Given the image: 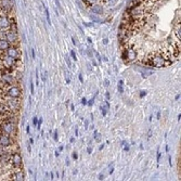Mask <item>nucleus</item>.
<instances>
[{
	"instance_id": "f257e3e1",
	"label": "nucleus",
	"mask_w": 181,
	"mask_h": 181,
	"mask_svg": "<svg viewBox=\"0 0 181 181\" xmlns=\"http://www.w3.org/2000/svg\"><path fill=\"white\" fill-rule=\"evenodd\" d=\"M170 57H171V53L168 51H156V52H152L149 54L145 60H143V63L147 66H153L156 68L166 67L173 63V61L170 60Z\"/></svg>"
},
{
	"instance_id": "f03ea898",
	"label": "nucleus",
	"mask_w": 181,
	"mask_h": 181,
	"mask_svg": "<svg viewBox=\"0 0 181 181\" xmlns=\"http://www.w3.org/2000/svg\"><path fill=\"white\" fill-rule=\"evenodd\" d=\"M13 117L10 118L9 120H3V122L0 123V131L2 133L9 135L10 137H13V135H15L16 131V123Z\"/></svg>"
},
{
	"instance_id": "7ed1b4c3",
	"label": "nucleus",
	"mask_w": 181,
	"mask_h": 181,
	"mask_svg": "<svg viewBox=\"0 0 181 181\" xmlns=\"http://www.w3.org/2000/svg\"><path fill=\"white\" fill-rule=\"evenodd\" d=\"M22 163H23V159H22V156H21V154H20L19 152L11 153L10 164H11L12 167H13L14 169H20V168H22Z\"/></svg>"
},
{
	"instance_id": "20e7f679",
	"label": "nucleus",
	"mask_w": 181,
	"mask_h": 181,
	"mask_svg": "<svg viewBox=\"0 0 181 181\" xmlns=\"http://www.w3.org/2000/svg\"><path fill=\"white\" fill-rule=\"evenodd\" d=\"M4 53L7 57H9L10 59H13V60H20L21 59V52L17 49V47L15 46H10L4 51Z\"/></svg>"
},
{
	"instance_id": "39448f33",
	"label": "nucleus",
	"mask_w": 181,
	"mask_h": 181,
	"mask_svg": "<svg viewBox=\"0 0 181 181\" xmlns=\"http://www.w3.org/2000/svg\"><path fill=\"white\" fill-rule=\"evenodd\" d=\"M4 92L8 98H20L21 96V89L15 85L9 86L8 88L4 90Z\"/></svg>"
},
{
	"instance_id": "423d86ee",
	"label": "nucleus",
	"mask_w": 181,
	"mask_h": 181,
	"mask_svg": "<svg viewBox=\"0 0 181 181\" xmlns=\"http://www.w3.org/2000/svg\"><path fill=\"white\" fill-rule=\"evenodd\" d=\"M13 145V140L12 137L9 135L0 132V147H10Z\"/></svg>"
},
{
	"instance_id": "0eeeda50",
	"label": "nucleus",
	"mask_w": 181,
	"mask_h": 181,
	"mask_svg": "<svg viewBox=\"0 0 181 181\" xmlns=\"http://www.w3.org/2000/svg\"><path fill=\"white\" fill-rule=\"evenodd\" d=\"M137 57V52L136 50L132 48V47H129V48H126L123 52V59H125L127 62H131L133 61Z\"/></svg>"
},
{
	"instance_id": "6e6552de",
	"label": "nucleus",
	"mask_w": 181,
	"mask_h": 181,
	"mask_svg": "<svg viewBox=\"0 0 181 181\" xmlns=\"http://www.w3.org/2000/svg\"><path fill=\"white\" fill-rule=\"evenodd\" d=\"M6 39L10 43V45H11V43H15L16 41L19 40L17 31H12V29L6 31Z\"/></svg>"
},
{
	"instance_id": "1a4fd4ad",
	"label": "nucleus",
	"mask_w": 181,
	"mask_h": 181,
	"mask_svg": "<svg viewBox=\"0 0 181 181\" xmlns=\"http://www.w3.org/2000/svg\"><path fill=\"white\" fill-rule=\"evenodd\" d=\"M13 4L11 0H0V9L3 11V13H10L12 11Z\"/></svg>"
},
{
	"instance_id": "9d476101",
	"label": "nucleus",
	"mask_w": 181,
	"mask_h": 181,
	"mask_svg": "<svg viewBox=\"0 0 181 181\" xmlns=\"http://www.w3.org/2000/svg\"><path fill=\"white\" fill-rule=\"evenodd\" d=\"M15 171L12 173L10 176V179L11 180H24V173L23 171H21V168L20 169H14Z\"/></svg>"
},
{
	"instance_id": "9b49d317",
	"label": "nucleus",
	"mask_w": 181,
	"mask_h": 181,
	"mask_svg": "<svg viewBox=\"0 0 181 181\" xmlns=\"http://www.w3.org/2000/svg\"><path fill=\"white\" fill-rule=\"evenodd\" d=\"M11 46L10 43H9L7 39H0V52H2L3 53L4 51L8 49L9 47Z\"/></svg>"
},
{
	"instance_id": "f8f14e48",
	"label": "nucleus",
	"mask_w": 181,
	"mask_h": 181,
	"mask_svg": "<svg viewBox=\"0 0 181 181\" xmlns=\"http://www.w3.org/2000/svg\"><path fill=\"white\" fill-rule=\"evenodd\" d=\"M91 11H92L94 14L100 15V14L103 13V7H102L101 4H92V7H91Z\"/></svg>"
},
{
	"instance_id": "ddd939ff",
	"label": "nucleus",
	"mask_w": 181,
	"mask_h": 181,
	"mask_svg": "<svg viewBox=\"0 0 181 181\" xmlns=\"http://www.w3.org/2000/svg\"><path fill=\"white\" fill-rule=\"evenodd\" d=\"M110 108V104H108V101H105V108H104V106H101V111H102V115L103 116L106 115V111H108L106 108Z\"/></svg>"
},
{
	"instance_id": "4468645a",
	"label": "nucleus",
	"mask_w": 181,
	"mask_h": 181,
	"mask_svg": "<svg viewBox=\"0 0 181 181\" xmlns=\"http://www.w3.org/2000/svg\"><path fill=\"white\" fill-rule=\"evenodd\" d=\"M118 91H120V93L124 92V81L123 80H120V82H118Z\"/></svg>"
},
{
	"instance_id": "2eb2a0df",
	"label": "nucleus",
	"mask_w": 181,
	"mask_h": 181,
	"mask_svg": "<svg viewBox=\"0 0 181 181\" xmlns=\"http://www.w3.org/2000/svg\"><path fill=\"white\" fill-rule=\"evenodd\" d=\"M94 140L96 142H100L101 141V135L98 133V131H94Z\"/></svg>"
},
{
	"instance_id": "dca6fc26",
	"label": "nucleus",
	"mask_w": 181,
	"mask_h": 181,
	"mask_svg": "<svg viewBox=\"0 0 181 181\" xmlns=\"http://www.w3.org/2000/svg\"><path fill=\"white\" fill-rule=\"evenodd\" d=\"M175 34H176L177 38L179 39V41H180V24H179V26L177 27V29H176V31H175Z\"/></svg>"
},
{
	"instance_id": "f3484780",
	"label": "nucleus",
	"mask_w": 181,
	"mask_h": 181,
	"mask_svg": "<svg viewBox=\"0 0 181 181\" xmlns=\"http://www.w3.org/2000/svg\"><path fill=\"white\" fill-rule=\"evenodd\" d=\"M46 14H47V21H48V23H49V25H51L50 13H49V10H48V9H46Z\"/></svg>"
},
{
	"instance_id": "a211bd4d",
	"label": "nucleus",
	"mask_w": 181,
	"mask_h": 181,
	"mask_svg": "<svg viewBox=\"0 0 181 181\" xmlns=\"http://www.w3.org/2000/svg\"><path fill=\"white\" fill-rule=\"evenodd\" d=\"M96 1L98 0H86V2L89 4V6H92V4H96Z\"/></svg>"
},
{
	"instance_id": "6ab92c4d",
	"label": "nucleus",
	"mask_w": 181,
	"mask_h": 181,
	"mask_svg": "<svg viewBox=\"0 0 181 181\" xmlns=\"http://www.w3.org/2000/svg\"><path fill=\"white\" fill-rule=\"evenodd\" d=\"M71 57H72V59H73L74 61H76V60H77V58H76V54H75V52H74L73 50L71 51Z\"/></svg>"
},
{
	"instance_id": "aec40b11",
	"label": "nucleus",
	"mask_w": 181,
	"mask_h": 181,
	"mask_svg": "<svg viewBox=\"0 0 181 181\" xmlns=\"http://www.w3.org/2000/svg\"><path fill=\"white\" fill-rule=\"evenodd\" d=\"M144 96H147V91H145V90H142V91H140V98H143Z\"/></svg>"
},
{
	"instance_id": "412c9836",
	"label": "nucleus",
	"mask_w": 181,
	"mask_h": 181,
	"mask_svg": "<svg viewBox=\"0 0 181 181\" xmlns=\"http://www.w3.org/2000/svg\"><path fill=\"white\" fill-rule=\"evenodd\" d=\"M31 94L34 93V82H33L31 79Z\"/></svg>"
},
{
	"instance_id": "4be33fe9",
	"label": "nucleus",
	"mask_w": 181,
	"mask_h": 181,
	"mask_svg": "<svg viewBox=\"0 0 181 181\" xmlns=\"http://www.w3.org/2000/svg\"><path fill=\"white\" fill-rule=\"evenodd\" d=\"M53 139H54V141H58L59 136H58V131H57V130L54 131V137H53Z\"/></svg>"
},
{
	"instance_id": "5701e85b",
	"label": "nucleus",
	"mask_w": 181,
	"mask_h": 181,
	"mask_svg": "<svg viewBox=\"0 0 181 181\" xmlns=\"http://www.w3.org/2000/svg\"><path fill=\"white\" fill-rule=\"evenodd\" d=\"M41 124H43V118H40V120H38V123H37V128H38V129H40V126H41Z\"/></svg>"
},
{
	"instance_id": "b1692460",
	"label": "nucleus",
	"mask_w": 181,
	"mask_h": 181,
	"mask_svg": "<svg viewBox=\"0 0 181 181\" xmlns=\"http://www.w3.org/2000/svg\"><path fill=\"white\" fill-rule=\"evenodd\" d=\"M37 123H38L37 117H34V118H33V125H34V126H37Z\"/></svg>"
},
{
	"instance_id": "393cba45",
	"label": "nucleus",
	"mask_w": 181,
	"mask_h": 181,
	"mask_svg": "<svg viewBox=\"0 0 181 181\" xmlns=\"http://www.w3.org/2000/svg\"><path fill=\"white\" fill-rule=\"evenodd\" d=\"M81 104H84V105L87 104V100H86V98H82V99H81Z\"/></svg>"
},
{
	"instance_id": "a878e982",
	"label": "nucleus",
	"mask_w": 181,
	"mask_h": 181,
	"mask_svg": "<svg viewBox=\"0 0 181 181\" xmlns=\"http://www.w3.org/2000/svg\"><path fill=\"white\" fill-rule=\"evenodd\" d=\"M73 158H74V159H77V158H78V155H77V153H76V152H74V153H73Z\"/></svg>"
},
{
	"instance_id": "bb28decb",
	"label": "nucleus",
	"mask_w": 181,
	"mask_h": 181,
	"mask_svg": "<svg viewBox=\"0 0 181 181\" xmlns=\"http://www.w3.org/2000/svg\"><path fill=\"white\" fill-rule=\"evenodd\" d=\"M65 60H66V62H67V64H68V66H69V67H71V61H69L68 57H66V58H65Z\"/></svg>"
},
{
	"instance_id": "cd10ccee",
	"label": "nucleus",
	"mask_w": 181,
	"mask_h": 181,
	"mask_svg": "<svg viewBox=\"0 0 181 181\" xmlns=\"http://www.w3.org/2000/svg\"><path fill=\"white\" fill-rule=\"evenodd\" d=\"M108 38H104L103 39V43H104V45H108Z\"/></svg>"
},
{
	"instance_id": "c85d7f7f",
	"label": "nucleus",
	"mask_w": 181,
	"mask_h": 181,
	"mask_svg": "<svg viewBox=\"0 0 181 181\" xmlns=\"http://www.w3.org/2000/svg\"><path fill=\"white\" fill-rule=\"evenodd\" d=\"M31 55H33V59H35V50L31 49Z\"/></svg>"
},
{
	"instance_id": "c756f323",
	"label": "nucleus",
	"mask_w": 181,
	"mask_h": 181,
	"mask_svg": "<svg viewBox=\"0 0 181 181\" xmlns=\"http://www.w3.org/2000/svg\"><path fill=\"white\" fill-rule=\"evenodd\" d=\"M72 39H73V43H74V45H78L77 41H76V39L74 38V37H73V38H72Z\"/></svg>"
},
{
	"instance_id": "7c9ffc66",
	"label": "nucleus",
	"mask_w": 181,
	"mask_h": 181,
	"mask_svg": "<svg viewBox=\"0 0 181 181\" xmlns=\"http://www.w3.org/2000/svg\"><path fill=\"white\" fill-rule=\"evenodd\" d=\"M159 157H161V153L157 152V162H159Z\"/></svg>"
},
{
	"instance_id": "2f4dec72",
	"label": "nucleus",
	"mask_w": 181,
	"mask_h": 181,
	"mask_svg": "<svg viewBox=\"0 0 181 181\" xmlns=\"http://www.w3.org/2000/svg\"><path fill=\"white\" fill-rule=\"evenodd\" d=\"M99 179H100V180H103V179H104L103 175H100V176H99Z\"/></svg>"
},
{
	"instance_id": "473e14b6",
	"label": "nucleus",
	"mask_w": 181,
	"mask_h": 181,
	"mask_svg": "<svg viewBox=\"0 0 181 181\" xmlns=\"http://www.w3.org/2000/svg\"><path fill=\"white\" fill-rule=\"evenodd\" d=\"M88 104H89V105H92V104H93V99H92V100H90V101H89V102H88Z\"/></svg>"
},
{
	"instance_id": "72a5a7b5",
	"label": "nucleus",
	"mask_w": 181,
	"mask_h": 181,
	"mask_svg": "<svg viewBox=\"0 0 181 181\" xmlns=\"http://www.w3.org/2000/svg\"><path fill=\"white\" fill-rule=\"evenodd\" d=\"M105 96H106V99H110V93L106 92V93H105Z\"/></svg>"
},
{
	"instance_id": "f704fd0d",
	"label": "nucleus",
	"mask_w": 181,
	"mask_h": 181,
	"mask_svg": "<svg viewBox=\"0 0 181 181\" xmlns=\"http://www.w3.org/2000/svg\"><path fill=\"white\" fill-rule=\"evenodd\" d=\"M87 152H88L89 154H90V153H91V147H88V149H87Z\"/></svg>"
},
{
	"instance_id": "c9c22d12",
	"label": "nucleus",
	"mask_w": 181,
	"mask_h": 181,
	"mask_svg": "<svg viewBox=\"0 0 181 181\" xmlns=\"http://www.w3.org/2000/svg\"><path fill=\"white\" fill-rule=\"evenodd\" d=\"M26 132L27 133H29V126H27L26 127Z\"/></svg>"
},
{
	"instance_id": "e433bc0d",
	"label": "nucleus",
	"mask_w": 181,
	"mask_h": 181,
	"mask_svg": "<svg viewBox=\"0 0 181 181\" xmlns=\"http://www.w3.org/2000/svg\"><path fill=\"white\" fill-rule=\"evenodd\" d=\"M59 155H60V152H59V151H57V152H55V156H57V157H58Z\"/></svg>"
},
{
	"instance_id": "4c0bfd02",
	"label": "nucleus",
	"mask_w": 181,
	"mask_h": 181,
	"mask_svg": "<svg viewBox=\"0 0 181 181\" xmlns=\"http://www.w3.org/2000/svg\"><path fill=\"white\" fill-rule=\"evenodd\" d=\"M33 142H34V140H33V139H29V143H31V144H33Z\"/></svg>"
},
{
	"instance_id": "58836bf2",
	"label": "nucleus",
	"mask_w": 181,
	"mask_h": 181,
	"mask_svg": "<svg viewBox=\"0 0 181 181\" xmlns=\"http://www.w3.org/2000/svg\"><path fill=\"white\" fill-rule=\"evenodd\" d=\"M180 120H181V114H179V115H178V120L180 122Z\"/></svg>"
},
{
	"instance_id": "ea45409f",
	"label": "nucleus",
	"mask_w": 181,
	"mask_h": 181,
	"mask_svg": "<svg viewBox=\"0 0 181 181\" xmlns=\"http://www.w3.org/2000/svg\"><path fill=\"white\" fill-rule=\"evenodd\" d=\"M79 80H80L81 82H82V76H81V75H79Z\"/></svg>"
},
{
	"instance_id": "a19ab883",
	"label": "nucleus",
	"mask_w": 181,
	"mask_h": 181,
	"mask_svg": "<svg viewBox=\"0 0 181 181\" xmlns=\"http://www.w3.org/2000/svg\"><path fill=\"white\" fill-rule=\"evenodd\" d=\"M179 98H180V94H178V96H176V100H178Z\"/></svg>"
},
{
	"instance_id": "79ce46f5",
	"label": "nucleus",
	"mask_w": 181,
	"mask_h": 181,
	"mask_svg": "<svg viewBox=\"0 0 181 181\" xmlns=\"http://www.w3.org/2000/svg\"><path fill=\"white\" fill-rule=\"evenodd\" d=\"M108 1H116V0H108Z\"/></svg>"
}]
</instances>
